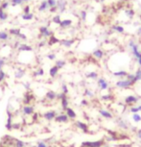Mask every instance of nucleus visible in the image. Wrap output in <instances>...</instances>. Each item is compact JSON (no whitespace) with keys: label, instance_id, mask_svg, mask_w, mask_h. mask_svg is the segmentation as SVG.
Segmentation results:
<instances>
[{"label":"nucleus","instance_id":"ddd939ff","mask_svg":"<svg viewBox=\"0 0 141 147\" xmlns=\"http://www.w3.org/2000/svg\"><path fill=\"white\" fill-rule=\"evenodd\" d=\"M13 113H12L9 109H7V121L5 127L8 131H13Z\"/></svg>","mask_w":141,"mask_h":147},{"label":"nucleus","instance_id":"7c9ffc66","mask_svg":"<svg viewBox=\"0 0 141 147\" xmlns=\"http://www.w3.org/2000/svg\"><path fill=\"white\" fill-rule=\"evenodd\" d=\"M141 82V67H138L136 71L134 72V84Z\"/></svg>","mask_w":141,"mask_h":147},{"label":"nucleus","instance_id":"72a5a7b5","mask_svg":"<svg viewBox=\"0 0 141 147\" xmlns=\"http://www.w3.org/2000/svg\"><path fill=\"white\" fill-rule=\"evenodd\" d=\"M49 8L48 6V2H47V0H43V1L40 2V6H38V11L40 12H43V11L47 10Z\"/></svg>","mask_w":141,"mask_h":147},{"label":"nucleus","instance_id":"4d7b16f0","mask_svg":"<svg viewBox=\"0 0 141 147\" xmlns=\"http://www.w3.org/2000/svg\"><path fill=\"white\" fill-rule=\"evenodd\" d=\"M136 138H137V140H139V142L141 143V129H138L137 131H136Z\"/></svg>","mask_w":141,"mask_h":147},{"label":"nucleus","instance_id":"f3484780","mask_svg":"<svg viewBox=\"0 0 141 147\" xmlns=\"http://www.w3.org/2000/svg\"><path fill=\"white\" fill-rule=\"evenodd\" d=\"M25 73H26V68L24 67L23 65H19L18 67L15 68V77L16 80H20L25 76Z\"/></svg>","mask_w":141,"mask_h":147},{"label":"nucleus","instance_id":"e433bc0d","mask_svg":"<svg viewBox=\"0 0 141 147\" xmlns=\"http://www.w3.org/2000/svg\"><path fill=\"white\" fill-rule=\"evenodd\" d=\"M101 99L104 101H111L113 100V95L111 93H109V91L107 94H102Z\"/></svg>","mask_w":141,"mask_h":147},{"label":"nucleus","instance_id":"a19ab883","mask_svg":"<svg viewBox=\"0 0 141 147\" xmlns=\"http://www.w3.org/2000/svg\"><path fill=\"white\" fill-rule=\"evenodd\" d=\"M8 13L5 12V10L3 9H1L0 8V20L1 21H5V20H7V18H8Z\"/></svg>","mask_w":141,"mask_h":147},{"label":"nucleus","instance_id":"c9c22d12","mask_svg":"<svg viewBox=\"0 0 141 147\" xmlns=\"http://www.w3.org/2000/svg\"><path fill=\"white\" fill-rule=\"evenodd\" d=\"M132 119L134 123H140L141 122V115H139V113H132Z\"/></svg>","mask_w":141,"mask_h":147},{"label":"nucleus","instance_id":"4c0bfd02","mask_svg":"<svg viewBox=\"0 0 141 147\" xmlns=\"http://www.w3.org/2000/svg\"><path fill=\"white\" fill-rule=\"evenodd\" d=\"M79 18L82 21H85L87 18V10H81L79 13Z\"/></svg>","mask_w":141,"mask_h":147},{"label":"nucleus","instance_id":"473e14b6","mask_svg":"<svg viewBox=\"0 0 141 147\" xmlns=\"http://www.w3.org/2000/svg\"><path fill=\"white\" fill-rule=\"evenodd\" d=\"M8 33H9L11 36H15V37L18 38V36L21 34V31H20V29H18V28H11L9 29Z\"/></svg>","mask_w":141,"mask_h":147},{"label":"nucleus","instance_id":"2eb2a0df","mask_svg":"<svg viewBox=\"0 0 141 147\" xmlns=\"http://www.w3.org/2000/svg\"><path fill=\"white\" fill-rule=\"evenodd\" d=\"M98 113H99V115H100V116H102V117L105 119H113L114 118V113L109 110L102 109L101 108V109H99Z\"/></svg>","mask_w":141,"mask_h":147},{"label":"nucleus","instance_id":"6e6552de","mask_svg":"<svg viewBox=\"0 0 141 147\" xmlns=\"http://www.w3.org/2000/svg\"><path fill=\"white\" fill-rule=\"evenodd\" d=\"M106 140H99L95 141H83L82 146L84 147H102L104 144H106Z\"/></svg>","mask_w":141,"mask_h":147},{"label":"nucleus","instance_id":"8fccbe9b","mask_svg":"<svg viewBox=\"0 0 141 147\" xmlns=\"http://www.w3.org/2000/svg\"><path fill=\"white\" fill-rule=\"evenodd\" d=\"M10 4L11 3L9 1H3L1 4H0V8H1V9H3V10H6L7 8L10 6Z\"/></svg>","mask_w":141,"mask_h":147},{"label":"nucleus","instance_id":"9b49d317","mask_svg":"<svg viewBox=\"0 0 141 147\" xmlns=\"http://www.w3.org/2000/svg\"><path fill=\"white\" fill-rule=\"evenodd\" d=\"M38 33H40V38H49L52 35H54V33L49 29L48 26H40V29H38Z\"/></svg>","mask_w":141,"mask_h":147},{"label":"nucleus","instance_id":"20e7f679","mask_svg":"<svg viewBox=\"0 0 141 147\" xmlns=\"http://www.w3.org/2000/svg\"><path fill=\"white\" fill-rule=\"evenodd\" d=\"M115 122L118 128L122 130V131H128L130 128H132V125L130 124V122L128 120H126V119H124L123 117H121V116L116 117Z\"/></svg>","mask_w":141,"mask_h":147},{"label":"nucleus","instance_id":"37998d69","mask_svg":"<svg viewBox=\"0 0 141 147\" xmlns=\"http://www.w3.org/2000/svg\"><path fill=\"white\" fill-rule=\"evenodd\" d=\"M132 88L134 90L135 94H136V95H138L141 98V84H139V85H137V84L134 85Z\"/></svg>","mask_w":141,"mask_h":147},{"label":"nucleus","instance_id":"0e129e2a","mask_svg":"<svg viewBox=\"0 0 141 147\" xmlns=\"http://www.w3.org/2000/svg\"><path fill=\"white\" fill-rule=\"evenodd\" d=\"M30 0H24V3H25V2H29Z\"/></svg>","mask_w":141,"mask_h":147},{"label":"nucleus","instance_id":"aec40b11","mask_svg":"<svg viewBox=\"0 0 141 147\" xmlns=\"http://www.w3.org/2000/svg\"><path fill=\"white\" fill-rule=\"evenodd\" d=\"M111 73H112V75L114 76V77H117V78L123 79V78H126L127 75L129 74V72L127 71L126 69H120V70L112 71Z\"/></svg>","mask_w":141,"mask_h":147},{"label":"nucleus","instance_id":"f8f14e48","mask_svg":"<svg viewBox=\"0 0 141 147\" xmlns=\"http://www.w3.org/2000/svg\"><path fill=\"white\" fill-rule=\"evenodd\" d=\"M74 126L76 127L77 130L81 131L83 133H89V129H88V124L85 123L84 121H81V120H76L74 122Z\"/></svg>","mask_w":141,"mask_h":147},{"label":"nucleus","instance_id":"09e8293b","mask_svg":"<svg viewBox=\"0 0 141 147\" xmlns=\"http://www.w3.org/2000/svg\"><path fill=\"white\" fill-rule=\"evenodd\" d=\"M13 6H17V5H21L24 3V0H11L10 2Z\"/></svg>","mask_w":141,"mask_h":147},{"label":"nucleus","instance_id":"39448f33","mask_svg":"<svg viewBox=\"0 0 141 147\" xmlns=\"http://www.w3.org/2000/svg\"><path fill=\"white\" fill-rule=\"evenodd\" d=\"M58 100L60 101V108H62V112L67 109L69 107V99H68V96L64 94L63 92L60 91V93H58Z\"/></svg>","mask_w":141,"mask_h":147},{"label":"nucleus","instance_id":"864d4df0","mask_svg":"<svg viewBox=\"0 0 141 147\" xmlns=\"http://www.w3.org/2000/svg\"><path fill=\"white\" fill-rule=\"evenodd\" d=\"M130 113H139L138 112V109H137V106L136 105H134V106H132V107H130Z\"/></svg>","mask_w":141,"mask_h":147},{"label":"nucleus","instance_id":"3c124183","mask_svg":"<svg viewBox=\"0 0 141 147\" xmlns=\"http://www.w3.org/2000/svg\"><path fill=\"white\" fill-rule=\"evenodd\" d=\"M6 65V59L3 57H0V70H2L3 67Z\"/></svg>","mask_w":141,"mask_h":147},{"label":"nucleus","instance_id":"680f3d73","mask_svg":"<svg viewBox=\"0 0 141 147\" xmlns=\"http://www.w3.org/2000/svg\"><path fill=\"white\" fill-rule=\"evenodd\" d=\"M102 147H111V146H110V145H109V144H107V143H106V144H104V145H103V146H102Z\"/></svg>","mask_w":141,"mask_h":147},{"label":"nucleus","instance_id":"a18cd8bd","mask_svg":"<svg viewBox=\"0 0 141 147\" xmlns=\"http://www.w3.org/2000/svg\"><path fill=\"white\" fill-rule=\"evenodd\" d=\"M6 78H7L6 72H5L3 69H2V70H0V84H1V83H3L5 80H6Z\"/></svg>","mask_w":141,"mask_h":147},{"label":"nucleus","instance_id":"79ce46f5","mask_svg":"<svg viewBox=\"0 0 141 147\" xmlns=\"http://www.w3.org/2000/svg\"><path fill=\"white\" fill-rule=\"evenodd\" d=\"M31 147H49V144L46 142L45 140H38L34 146Z\"/></svg>","mask_w":141,"mask_h":147},{"label":"nucleus","instance_id":"393cba45","mask_svg":"<svg viewBox=\"0 0 141 147\" xmlns=\"http://www.w3.org/2000/svg\"><path fill=\"white\" fill-rule=\"evenodd\" d=\"M13 147H27V143L25 141L19 140V138H13Z\"/></svg>","mask_w":141,"mask_h":147},{"label":"nucleus","instance_id":"7ed1b4c3","mask_svg":"<svg viewBox=\"0 0 141 147\" xmlns=\"http://www.w3.org/2000/svg\"><path fill=\"white\" fill-rule=\"evenodd\" d=\"M140 99V97L136 95V94H130V95H127L124 98V104L128 107H132L139 103Z\"/></svg>","mask_w":141,"mask_h":147},{"label":"nucleus","instance_id":"5fc2aeb1","mask_svg":"<svg viewBox=\"0 0 141 147\" xmlns=\"http://www.w3.org/2000/svg\"><path fill=\"white\" fill-rule=\"evenodd\" d=\"M80 105H81L82 107H87L88 105H89V103H88L87 99L84 98V99H82V100H81V103H80Z\"/></svg>","mask_w":141,"mask_h":147},{"label":"nucleus","instance_id":"bb28decb","mask_svg":"<svg viewBox=\"0 0 141 147\" xmlns=\"http://www.w3.org/2000/svg\"><path fill=\"white\" fill-rule=\"evenodd\" d=\"M59 71H60V69L54 65L53 66H51L50 69H49V76H50L51 78H56L58 76V74H59Z\"/></svg>","mask_w":141,"mask_h":147},{"label":"nucleus","instance_id":"e2e57ef3","mask_svg":"<svg viewBox=\"0 0 141 147\" xmlns=\"http://www.w3.org/2000/svg\"><path fill=\"white\" fill-rule=\"evenodd\" d=\"M106 0H98V2H101V3H104Z\"/></svg>","mask_w":141,"mask_h":147},{"label":"nucleus","instance_id":"c03bdc74","mask_svg":"<svg viewBox=\"0 0 141 147\" xmlns=\"http://www.w3.org/2000/svg\"><path fill=\"white\" fill-rule=\"evenodd\" d=\"M21 18L24 19V20H32L33 18H34V15H33L32 13H23V15L21 16Z\"/></svg>","mask_w":141,"mask_h":147},{"label":"nucleus","instance_id":"f257e3e1","mask_svg":"<svg viewBox=\"0 0 141 147\" xmlns=\"http://www.w3.org/2000/svg\"><path fill=\"white\" fill-rule=\"evenodd\" d=\"M128 46L131 49L132 55L134 58V61L138 60L141 57V51H139V44L135 41L134 38H131L128 42Z\"/></svg>","mask_w":141,"mask_h":147},{"label":"nucleus","instance_id":"de8ad7c7","mask_svg":"<svg viewBox=\"0 0 141 147\" xmlns=\"http://www.w3.org/2000/svg\"><path fill=\"white\" fill-rule=\"evenodd\" d=\"M52 21H53L54 23L59 24V25H60V23L62 22V19H60V16L59 15H56V16H54L53 18H52Z\"/></svg>","mask_w":141,"mask_h":147},{"label":"nucleus","instance_id":"603ef678","mask_svg":"<svg viewBox=\"0 0 141 147\" xmlns=\"http://www.w3.org/2000/svg\"><path fill=\"white\" fill-rule=\"evenodd\" d=\"M48 2V6H49V9L50 8H53L57 5V0H47Z\"/></svg>","mask_w":141,"mask_h":147},{"label":"nucleus","instance_id":"4468645a","mask_svg":"<svg viewBox=\"0 0 141 147\" xmlns=\"http://www.w3.org/2000/svg\"><path fill=\"white\" fill-rule=\"evenodd\" d=\"M44 99L48 102H55L58 100V93L56 91L49 90L45 92V95H44Z\"/></svg>","mask_w":141,"mask_h":147},{"label":"nucleus","instance_id":"58836bf2","mask_svg":"<svg viewBox=\"0 0 141 147\" xmlns=\"http://www.w3.org/2000/svg\"><path fill=\"white\" fill-rule=\"evenodd\" d=\"M9 40V33L6 31H0V40L5 41Z\"/></svg>","mask_w":141,"mask_h":147},{"label":"nucleus","instance_id":"f03ea898","mask_svg":"<svg viewBox=\"0 0 141 147\" xmlns=\"http://www.w3.org/2000/svg\"><path fill=\"white\" fill-rule=\"evenodd\" d=\"M134 83L127 78L120 79L115 82V88H120V90H131L134 88Z\"/></svg>","mask_w":141,"mask_h":147},{"label":"nucleus","instance_id":"338daca9","mask_svg":"<svg viewBox=\"0 0 141 147\" xmlns=\"http://www.w3.org/2000/svg\"><path fill=\"white\" fill-rule=\"evenodd\" d=\"M140 18H141V16H140Z\"/></svg>","mask_w":141,"mask_h":147},{"label":"nucleus","instance_id":"2f4dec72","mask_svg":"<svg viewBox=\"0 0 141 147\" xmlns=\"http://www.w3.org/2000/svg\"><path fill=\"white\" fill-rule=\"evenodd\" d=\"M85 96L87 97V98H89V99H93L94 96H95V93H94V91L92 90H90V88H85Z\"/></svg>","mask_w":141,"mask_h":147},{"label":"nucleus","instance_id":"6ab92c4d","mask_svg":"<svg viewBox=\"0 0 141 147\" xmlns=\"http://www.w3.org/2000/svg\"><path fill=\"white\" fill-rule=\"evenodd\" d=\"M106 56V53L102 48H96L92 51V57L96 60H102Z\"/></svg>","mask_w":141,"mask_h":147},{"label":"nucleus","instance_id":"a211bd4d","mask_svg":"<svg viewBox=\"0 0 141 147\" xmlns=\"http://www.w3.org/2000/svg\"><path fill=\"white\" fill-rule=\"evenodd\" d=\"M75 42H76V38H62V40H60V44L63 47H66V48H70Z\"/></svg>","mask_w":141,"mask_h":147},{"label":"nucleus","instance_id":"423d86ee","mask_svg":"<svg viewBox=\"0 0 141 147\" xmlns=\"http://www.w3.org/2000/svg\"><path fill=\"white\" fill-rule=\"evenodd\" d=\"M21 115H23V117L25 116H30L35 113V106L34 105H22L20 109Z\"/></svg>","mask_w":141,"mask_h":147},{"label":"nucleus","instance_id":"49530a36","mask_svg":"<svg viewBox=\"0 0 141 147\" xmlns=\"http://www.w3.org/2000/svg\"><path fill=\"white\" fill-rule=\"evenodd\" d=\"M62 92L66 94V95H68V93H69V88L65 83H62Z\"/></svg>","mask_w":141,"mask_h":147},{"label":"nucleus","instance_id":"a878e982","mask_svg":"<svg viewBox=\"0 0 141 147\" xmlns=\"http://www.w3.org/2000/svg\"><path fill=\"white\" fill-rule=\"evenodd\" d=\"M16 50H17V52H21V51H33V47L31 45H29V44L20 43Z\"/></svg>","mask_w":141,"mask_h":147},{"label":"nucleus","instance_id":"ea45409f","mask_svg":"<svg viewBox=\"0 0 141 147\" xmlns=\"http://www.w3.org/2000/svg\"><path fill=\"white\" fill-rule=\"evenodd\" d=\"M65 65H66V62L63 60H57L56 63H55V65H56L59 69L63 68L65 66Z\"/></svg>","mask_w":141,"mask_h":147},{"label":"nucleus","instance_id":"1a4fd4ad","mask_svg":"<svg viewBox=\"0 0 141 147\" xmlns=\"http://www.w3.org/2000/svg\"><path fill=\"white\" fill-rule=\"evenodd\" d=\"M54 121L56 122L57 124H66L70 121V119H69L67 115H66L64 112H62V113H58V115H56Z\"/></svg>","mask_w":141,"mask_h":147},{"label":"nucleus","instance_id":"5701e85b","mask_svg":"<svg viewBox=\"0 0 141 147\" xmlns=\"http://www.w3.org/2000/svg\"><path fill=\"white\" fill-rule=\"evenodd\" d=\"M58 11H60V13H63L66 10V6H67V2L64 0H57V5Z\"/></svg>","mask_w":141,"mask_h":147},{"label":"nucleus","instance_id":"69168bd1","mask_svg":"<svg viewBox=\"0 0 141 147\" xmlns=\"http://www.w3.org/2000/svg\"><path fill=\"white\" fill-rule=\"evenodd\" d=\"M95 1H98V0H95Z\"/></svg>","mask_w":141,"mask_h":147},{"label":"nucleus","instance_id":"b1692460","mask_svg":"<svg viewBox=\"0 0 141 147\" xmlns=\"http://www.w3.org/2000/svg\"><path fill=\"white\" fill-rule=\"evenodd\" d=\"M71 26H72V20L71 19H63L60 23V28L63 30L70 28Z\"/></svg>","mask_w":141,"mask_h":147},{"label":"nucleus","instance_id":"c85d7f7f","mask_svg":"<svg viewBox=\"0 0 141 147\" xmlns=\"http://www.w3.org/2000/svg\"><path fill=\"white\" fill-rule=\"evenodd\" d=\"M60 38H58L56 36H55V34H54V35H52L51 37L48 38V41H47V43H48L49 45H53V44L60 43Z\"/></svg>","mask_w":141,"mask_h":147},{"label":"nucleus","instance_id":"cd10ccee","mask_svg":"<svg viewBox=\"0 0 141 147\" xmlns=\"http://www.w3.org/2000/svg\"><path fill=\"white\" fill-rule=\"evenodd\" d=\"M110 29H111L112 31L118 33V34H124V32H125L124 27L119 25V24H113V25H111V27H110Z\"/></svg>","mask_w":141,"mask_h":147},{"label":"nucleus","instance_id":"dca6fc26","mask_svg":"<svg viewBox=\"0 0 141 147\" xmlns=\"http://www.w3.org/2000/svg\"><path fill=\"white\" fill-rule=\"evenodd\" d=\"M58 115L57 111H54V110H49V111H46L45 113H42V117L45 119L46 121H53L56 115Z\"/></svg>","mask_w":141,"mask_h":147},{"label":"nucleus","instance_id":"13d9d810","mask_svg":"<svg viewBox=\"0 0 141 147\" xmlns=\"http://www.w3.org/2000/svg\"><path fill=\"white\" fill-rule=\"evenodd\" d=\"M23 87H24V88L26 90V91L27 90H31V86H30V83H23Z\"/></svg>","mask_w":141,"mask_h":147},{"label":"nucleus","instance_id":"4be33fe9","mask_svg":"<svg viewBox=\"0 0 141 147\" xmlns=\"http://www.w3.org/2000/svg\"><path fill=\"white\" fill-rule=\"evenodd\" d=\"M64 113L67 115V116L69 117L70 120H75V119L77 118V113L75 112V110H74L73 108L68 107L67 109L64 111Z\"/></svg>","mask_w":141,"mask_h":147},{"label":"nucleus","instance_id":"c756f323","mask_svg":"<svg viewBox=\"0 0 141 147\" xmlns=\"http://www.w3.org/2000/svg\"><path fill=\"white\" fill-rule=\"evenodd\" d=\"M43 75H44V69L42 67H40V66L33 72V76H34L35 78H37V77H42Z\"/></svg>","mask_w":141,"mask_h":147},{"label":"nucleus","instance_id":"f704fd0d","mask_svg":"<svg viewBox=\"0 0 141 147\" xmlns=\"http://www.w3.org/2000/svg\"><path fill=\"white\" fill-rule=\"evenodd\" d=\"M124 12H125V15L128 16L129 18H132L135 15L134 10L132 9V8H126V9L124 10Z\"/></svg>","mask_w":141,"mask_h":147},{"label":"nucleus","instance_id":"9d476101","mask_svg":"<svg viewBox=\"0 0 141 147\" xmlns=\"http://www.w3.org/2000/svg\"><path fill=\"white\" fill-rule=\"evenodd\" d=\"M97 87L101 91H106L109 90V84L104 77H99L97 80Z\"/></svg>","mask_w":141,"mask_h":147},{"label":"nucleus","instance_id":"6e6d98bb","mask_svg":"<svg viewBox=\"0 0 141 147\" xmlns=\"http://www.w3.org/2000/svg\"><path fill=\"white\" fill-rule=\"evenodd\" d=\"M47 59L48 60H50V61H54V60H56V54L55 53H50V54H47Z\"/></svg>","mask_w":141,"mask_h":147},{"label":"nucleus","instance_id":"412c9836","mask_svg":"<svg viewBox=\"0 0 141 147\" xmlns=\"http://www.w3.org/2000/svg\"><path fill=\"white\" fill-rule=\"evenodd\" d=\"M85 78L92 80V81H97L99 78V73L96 70H90L85 73Z\"/></svg>","mask_w":141,"mask_h":147},{"label":"nucleus","instance_id":"0eeeda50","mask_svg":"<svg viewBox=\"0 0 141 147\" xmlns=\"http://www.w3.org/2000/svg\"><path fill=\"white\" fill-rule=\"evenodd\" d=\"M35 101V95L31 90H27L24 93L23 99H22V105H33Z\"/></svg>","mask_w":141,"mask_h":147},{"label":"nucleus","instance_id":"bf43d9fd","mask_svg":"<svg viewBox=\"0 0 141 147\" xmlns=\"http://www.w3.org/2000/svg\"><path fill=\"white\" fill-rule=\"evenodd\" d=\"M23 13H30V7L28 5H26V6L23 8Z\"/></svg>","mask_w":141,"mask_h":147},{"label":"nucleus","instance_id":"052dcab7","mask_svg":"<svg viewBox=\"0 0 141 147\" xmlns=\"http://www.w3.org/2000/svg\"><path fill=\"white\" fill-rule=\"evenodd\" d=\"M58 11V7L57 6H55L53 8H50V13H56Z\"/></svg>","mask_w":141,"mask_h":147}]
</instances>
